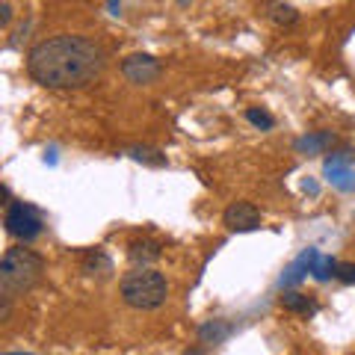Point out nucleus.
I'll list each match as a JSON object with an SVG mask.
<instances>
[{"mask_svg": "<svg viewBox=\"0 0 355 355\" xmlns=\"http://www.w3.org/2000/svg\"><path fill=\"white\" fill-rule=\"evenodd\" d=\"M225 228L237 231V234H246V231L261 228V210L254 207L252 202H231L225 207Z\"/></svg>", "mask_w": 355, "mask_h": 355, "instance_id": "nucleus-7", "label": "nucleus"}, {"mask_svg": "<svg viewBox=\"0 0 355 355\" xmlns=\"http://www.w3.org/2000/svg\"><path fill=\"white\" fill-rule=\"evenodd\" d=\"M335 146V133L331 130H320V133H308V137H299L293 142V148L299 154H323L326 148Z\"/></svg>", "mask_w": 355, "mask_h": 355, "instance_id": "nucleus-10", "label": "nucleus"}, {"mask_svg": "<svg viewBox=\"0 0 355 355\" xmlns=\"http://www.w3.org/2000/svg\"><path fill=\"white\" fill-rule=\"evenodd\" d=\"M128 154H130V157L137 160V163L154 166V169H160V166H166V154H160L157 148H148V146H133Z\"/></svg>", "mask_w": 355, "mask_h": 355, "instance_id": "nucleus-16", "label": "nucleus"}, {"mask_svg": "<svg viewBox=\"0 0 355 355\" xmlns=\"http://www.w3.org/2000/svg\"><path fill=\"white\" fill-rule=\"evenodd\" d=\"M231 331H234V326L228 323V320H205L202 326H198V340L207 343V347H216V343H225L231 338Z\"/></svg>", "mask_w": 355, "mask_h": 355, "instance_id": "nucleus-8", "label": "nucleus"}, {"mask_svg": "<svg viewBox=\"0 0 355 355\" xmlns=\"http://www.w3.org/2000/svg\"><path fill=\"white\" fill-rule=\"evenodd\" d=\"M308 272H311V249H305V252L299 254V258L284 270V275H282V287H296Z\"/></svg>", "mask_w": 355, "mask_h": 355, "instance_id": "nucleus-15", "label": "nucleus"}, {"mask_svg": "<svg viewBox=\"0 0 355 355\" xmlns=\"http://www.w3.org/2000/svg\"><path fill=\"white\" fill-rule=\"evenodd\" d=\"M282 305H284V311L299 314V317H314L317 311H320L314 296H305V293H299V291H284L282 293Z\"/></svg>", "mask_w": 355, "mask_h": 355, "instance_id": "nucleus-9", "label": "nucleus"}, {"mask_svg": "<svg viewBox=\"0 0 355 355\" xmlns=\"http://www.w3.org/2000/svg\"><path fill=\"white\" fill-rule=\"evenodd\" d=\"M352 163H355V151H349V148L335 151V154H326L323 172H326V178L331 181V187H338V190H343V193H352L355 190V169H352Z\"/></svg>", "mask_w": 355, "mask_h": 355, "instance_id": "nucleus-5", "label": "nucleus"}, {"mask_svg": "<svg viewBox=\"0 0 355 355\" xmlns=\"http://www.w3.org/2000/svg\"><path fill=\"white\" fill-rule=\"evenodd\" d=\"M0 21H3V24H9V21H12V6H9V3L0 6Z\"/></svg>", "mask_w": 355, "mask_h": 355, "instance_id": "nucleus-19", "label": "nucleus"}, {"mask_svg": "<svg viewBox=\"0 0 355 355\" xmlns=\"http://www.w3.org/2000/svg\"><path fill=\"white\" fill-rule=\"evenodd\" d=\"M3 355H33V352H3Z\"/></svg>", "mask_w": 355, "mask_h": 355, "instance_id": "nucleus-22", "label": "nucleus"}, {"mask_svg": "<svg viewBox=\"0 0 355 355\" xmlns=\"http://www.w3.org/2000/svg\"><path fill=\"white\" fill-rule=\"evenodd\" d=\"M6 234L15 240H36L42 234V216L36 207H30L24 202H12L6 207Z\"/></svg>", "mask_w": 355, "mask_h": 355, "instance_id": "nucleus-4", "label": "nucleus"}, {"mask_svg": "<svg viewBox=\"0 0 355 355\" xmlns=\"http://www.w3.org/2000/svg\"><path fill=\"white\" fill-rule=\"evenodd\" d=\"M42 272H44V258L39 252L24 249V246L6 249L3 261H0V293L12 296V299L27 293L39 284Z\"/></svg>", "mask_w": 355, "mask_h": 355, "instance_id": "nucleus-2", "label": "nucleus"}, {"mask_svg": "<svg viewBox=\"0 0 355 355\" xmlns=\"http://www.w3.org/2000/svg\"><path fill=\"white\" fill-rule=\"evenodd\" d=\"M104 51L83 36H51L33 44L27 53V74L44 89H83L104 71Z\"/></svg>", "mask_w": 355, "mask_h": 355, "instance_id": "nucleus-1", "label": "nucleus"}, {"mask_svg": "<svg viewBox=\"0 0 355 355\" xmlns=\"http://www.w3.org/2000/svg\"><path fill=\"white\" fill-rule=\"evenodd\" d=\"M110 12L119 15V0H110Z\"/></svg>", "mask_w": 355, "mask_h": 355, "instance_id": "nucleus-21", "label": "nucleus"}, {"mask_svg": "<svg viewBox=\"0 0 355 355\" xmlns=\"http://www.w3.org/2000/svg\"><path fill=\"white\" fill-rule=\"evenodd\" d=\"M83 272L86 275H101L107 279L110 272H113V261H110V254L104 249H89L83 254Z\"/></svg>", "mask_w": 355, "mask_h": 355, "instance_id": "nucleus-13", "label": "nucleus"}, {"mask_svg": "<svg viewBox=\"0 0 355 355\" xmlns=\"http://www.w3.org/2000/svg\"><path fill=\"white\" fill-rule=\"evenodd\" d=\"M302 190L311 193V196H317V193H320V187H317V181H308V178H305V181H302Z\"/></svg>", "mask_w": 355, "mask_h": 355, "instance_id": "nucleus-20", "label": "nucleus"}, {"mask_svg": "<svg viewBox=\"0 0 355 355\" xmlns=\"http://www.w3.org/2000/svg\"><path fill=\"white\" fill-rule=\"evenodd\" d=\"M338 282L355 284V263H338Z\"/></svg>", "mask_w": 355, "mask_h": 355, "instance_id": "nucleus-18", "label": "nucleus"}, {"mask_svg": "<svg viewBox=\"0 0 355 355\" xmlns=\"http://www.w3.org/2000/svg\"><path fill=\"white\" fill-rule=\"evenodd\" d=\"M128 258L137 263V266H148L154 261H160V243H154V240H137V243H130Z\"/></svg>", "mask_w": 355, "mask_h": 355, "instance_id": "nucleus-12", "label": "nucleus"}, {"mask_svg": "<svg viewBox=\"0 0 355 355\" xmlns=\"http://www.w3.org/2000/svg\"><path fill=\"white\" fill-rule=\"evenodd\" d=\"M263 12L272 24H279V27H293L299 21V12L291 3H284V0H263Z\"/></svg>", "mask_w": 355, "mask_h": 355, "instance_id": "nucleus-11", "label": "nucleus"}, {"mask_svg": "<svg viewBox=\"0 0 355 355\" xmlns=\"http://www.w3.org/2000/svg\"><path fill=\"white\" fill-rule=\"evenodd\" d=\"M166 296H169V284H166V275L157 270L137 266L121 279V299L137 311H157L166 302Z\"/></svg>", "mask_w": 355, "mask_h": 355, "instance_id": "nucleus-3", "label": "nucleus"}, {"mask_svg": "<svg viewBox=\"0 0 355 355\" xmlns=\"http://www.w3.org/2000/svg\"><path fill=\"white\" fill-rule=\"evenodd\" d=\"M121 74H125V80L133 86H148L160 77V60H154L151 53H130V57L121 62Z\"/></svg>", "mask_w": 355, "mask_h": 355, "instance_id": "nucleus-6", "label": "nucleus"}, {"mask_svg": "<svg viewBox=\"0 0 355 355\" xmlns=\"http://www.w3.org/2000/svg\"><path fill=\"white\" fill-rule=\"evenodd\" d=\"M246 119L252 121V125L254 128H261V130H272L275 128V119L270 116V113H263V110H246Z\"/></svg>", "mask_w": 355, "mask_h": 355, "instance_id": "nucleus-17", "label": "nucleus"}, {"mask_svg": "<svg viewBox=\"0 0 355 355\" xmlns=\"http://www.w3.org/2000/svg\"><path fill=\"white\" fill-rule=\"evenodd\" d=\"M311 275H314L317 282L338 279V261L329 258V254H320L317 249H311Z\"/></svg>", "mask_w": 355, "mask_h": 355, "instance_id": "nucleus-14", "label": "nucleus"}]
</instances>
